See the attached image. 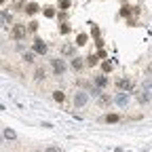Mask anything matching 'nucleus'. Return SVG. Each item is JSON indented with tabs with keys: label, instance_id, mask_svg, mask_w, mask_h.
Returning a JSON list of instances; mask_svg holds the SVG:
<instances>
[{
	"label": "nucleus",
	"instance_id": "f8f14e48",
	"mask_svg": "<svg viewBox=\"0 0 152 152\" xmlns=\"http://www.w3.org/2000/svg\"><path fill=\"white\" fill-rule=\"evenodd\" d=\"M53 99H55V102H59V104H61V102L66 99V95H64V91H53Z\"/></svg>",
	"mask_w": 152,
	"mask_h": 152
},
{
	"label": "nucleus",
	"instance_id": "0eeeda50",
	"mask_svg": "<svg viewBox=\"0 0 152 152\" xmlns=\"http://www.w3.org/2000/svg\"><path fill=\"white\" fill-rule=\"evenodd\" d=\"M114 102H116L121 108H125L127 104H129V95H127V91H123V93H118L116 95V99H114Z\"/></svg>",
	"mask_w": 152,
	"mask_h": 152
},
{
	"label": "nucleus",
	"instance_id": "a211bd4d",
	"mask_svg": "<svg viewBox=\"0 0 152 152\" xmlns=\"http://www.w3.org/2000/svg\"><path fill=\"white\" fill-rule=\"evenodd\" d=\"M110 102H112L110 95H99V106H108Z\"/></svg>",
	"mask_w": 152,
	"mask_h": 152
},
{
	"label": "nucleus",
	"instance_id": "412c9836",
	"mask_svg": "<svg viewBox=\"0 0 152 152\" xmlns=\"http://www.w3.org/2000/svg\"><path fill=\"white\" fill-rule=\"evenodd\" d=\"M28 30H30V32H36V30H38V23H36V21H30V23H28Z\"/></svg>",
	"mask_w": 152,
	"mask_h": 152
},
{
	"label": "nucleus",
	"instance_id": "aec40b11",
	"mask_svg": "<svg viewBox=\"0 0 152 152\" xmlns=\"http://www.w3.org/2000/svg\"><path fill=\"white\" fill-rule=\"evenodd\" d=\"M34 55H36L34 51H32V53H26V55H23V59H26L28 64H32V61H34Z\"/></svg>",
	"mask_w": 152,
	"mask_h": 152
},
{
	"label": "nucleus",
	"instance_id": "7ed1b4c3",
	"mask_svg": "<svg viewBox=\"0 0 152 152\" xmlns=\"http://www.w3.org/2000/svg\"><path fill=\"white\" fill-rule=\"evenodd\" d=\"M32 51H34L36 55H47V53H49V47H47V42L40 40V38H36L34 45H32Z\"/></svg>",
	"mask_w": 152,
	"mask_h": 152
},
{
	"label": "nucleus",
	"instance_id": "5701e85b",
	"mask_svg": "<svg viewBox=\"0 0 152 152\" xmlns=\"http://www.w3.org/2000/svg\"><path fill=\"white\" fill-rule=\"evenodd\" d=\"M70 32V28H68V23H61V34H68Z\"/></svg>",
	"mask_w": 152,
	"mask_h": 152
},
{
	"label": "nucleus",
	"instance_id": "4be33fe9",
	"mask_svg": "<svg viewBox=\"0 0 152 152\" xmlns=\"http://www.w3.org/2000/svg\"><path fill=\"white\" fill-rule=\"evenodd\" d=\"M102 68H104V72H110V70H112V64H108V61H104V64H102Z\"/></svg>",
	"mask_w": 152,
	"mask_h": 152
},
{
	"label": "nucleus",
	"instance_id": "423d86ee",
	"mask_svg": "<svg viewBox=\"0 0 152 152\" xmlns=\"http://www.w3.org/2000/svg\"><path fill=\"white\" fill-rule=\"evenodd\" d=\"M114 85H116L118 91H131V89H133V83H131L129 78H118Z\"/></svg>",
	"mask_w": 152,
	"mask_h": 152
},
{
	"label": "nucleus",
	"instance_id": "f3484780",
	"mask_svg": "<svg viewBox=\"0 0 152 152\" xmlns=\"http://www.w3.org/2000/svg\"><path fill=\"white\" fill-rule=\"evenodd\" d=\"M4 137H7V140H17V133H15L13 129H4Z\"/></svg>",
	"mask_w": 152,
	"mask_h": 152
},
{
	"label": "nucleus",
	"instance_id": "6e6552de",
	"mask_svg": "<svg viewBox=\"0 0 152 152\" xmlns=\"http://www.w3.org/2000/svg\"><path fill=\"white\" fill-rule=\"evenodd\" d=\"M95 87L106 89V87H108V76H106V74H102V76H95Z\"/></svg>",
	"mask_w": 152,
	"mask_h": 152
},
{
	"label": "nucleus",
	"instance_id": "ddd939ff",
	"mask_svg": "<svg viewBox=\"0 0 152 152\" xmlns=\"http://www.w3.org/2000/svg\"><path fill=\"white\" fill-rule=\"evenodd\" d=\"M87 40H89V36H87V34H78V38H76V45L83 47V45H87Z\"/></svg>",
	"mask_w": 152,
	"mask_h": 152
},
{
	"label": "nucleus",
	"instance_id": "393cba45",
	"mask_svg": "<svg viewBox=\"0 0 152 152\" xmlns=\"http://www.w3.org/2000/svg\"><path fill=\"white\" fill-rule=\"evenodd\" d=\"M59 7H61V9H64V11H66V9H68V7H70V2H68V0H64V2H61V4H59Z\"/></svg>",
	"mask_w": 152,
	"mask_h": 152
},
{
	"label": "nucleus",
	"instance_id": "9d476101",
	"mask_svg": "<svg viewBox=\"0 0 152 152\" xmlns=\"http://www.w3.org/2000/svg\"><path fill=\"white\" fill-rule=\"evenodd\" d=\"M85 59H87V66H89V68H93V66H97L99 57H97V55H89V57H85Z\"/></svg>",
	"mask_w": 152,
	"mask_h": 152
},
{
	"label": "nucleus",
	"instance_id": "20e7f679",
	"mask_svg": "<svg viewBox=\"0 0 152 152\" xmlns=\"http://www.w3.org/2000/svg\"><path fill=\"white\" fill-rule=\"evenodd\" d=\"M85 66H87V59H83V57H72V61H70V68L76 72H80Z\"/></svg>",
	"mask_w": 152,
	"mask_h": 152
},
{
	"label": "nucleus",
	"instance_id": "6ab92c4d",
	"mask_svg": "<svg viewBox=\"0 0 152 152\" xmlns=\"http://www.w3.org/2000/svg\"><path fill=\"white\" fill-rule=\"evenodd\" d=\"M30 15H34V13H38V4L36 2H32V4H28V9H26Z\"/></svg>",
	"mask_w": 152,
	"mask_h": 152
},
{
	"label": "nucleus",
	"instance_id": "9b49d317",
	"mask_svg": "<svg viewBox=\"0 0 152 152\" xmlns=\"http://www.w3.org/2000/svg\"><path fill=\"white\" fill-rule=\"evenodd\" d=\"M104 121L114 125V123H118V121H121V114H106V118H104Z\"/></svg>",
	"mask_w": 152,
	"mask_h": 152
},
{
	"label": "nucleus",
	"instance_id": "a878e982",
	"mask_svg": "<svg viewBox=\"0 0 152 152\" xmlns=\"http://www.w3.org/2000/svg\"><path fill=\"white\" fill-rule=\"evenodd\" d=\"M45 152H59V148H55V146H51V148H47Z\"/></svg>",
	"mask_w": 152,
	"mask_h": 152
},
{
	"label": "nucleus",
	"instance_id": "b1692460",
	"mask_svg": "<svg viewBox=\"0 0 152 152\" xmlns=\"http://www.w3.org/2000/svg\"><path fill=\"white\" fill-rule=\"evenodd\" d=\"M91 32H93V36H95V38H99V30H97V28H95V26L91 28Z\"/></svg>",
	"mask_w": 152,
	"mask_h": 152
},
{
	"label": "nucleus",
	"instance_id": "4468645a",
	"mask_svg": "<svg viewBox=\"0 0 152 152\" xmlns=\"http://www.w3.org/2000/svg\"><path fill=\"white\" fill-rule=\"evenodd\" d=\"M61 53H64V55H72V57H74V47H72V45H64V47H61Z\"/></svg>",
	"mask_w": 152,
	"mask_h": 152
},
{
	"label": "nucleus",
	"instance_id": "2eb2a0df",
	"mask_svg": "<svg viewBox=\"0 0 152 152\" xmlns=\"http://www.w3.org/2000/svg\"><path fill=\"white\" fill-rule=\"evenodd\" d=\"M34 78H36V80H45V70H42V68H36Z\"/></svg>",
	"mask_w": 152,
	"mask_h": 152
},
{
	"label": "nucleus",
	"instance_id": "f03ea898",
	"mask_svg": "<svg viewBox=\"0 0 152 152\" xmlns=\"http://www.w3.org/2000/svg\"><path fill=\"white\" fill-rule=\"evenodd\" d=\"M89 104V91H76L74 93V106L76 108H83Z\"/></svg>",
	"mask_w": 152,
	"mask_h": 152
},
{
	"label": "nucleus",
	"instance_id": "f257e3e1",
	"mask_svg": "<svg viewBox=\"0 0 152 152\" xmlns=\"http://www.w3.org/2000/svg\"><path fill=\"white\" fill-rule=\"evenodd\" d=\"M51 70H53L55 76H64L66 70H68V66H66L64 59H51Z\"/></svg>",
	"mask_w": 152,
	"mask_h": 152
},
{
	"label": "nucleus",
	"instance_id": "dca6fc26",
	"mask_svg": "<svg viewBox=\"0 0 152 152\" xmlns=\"http://www.w3.org/2000/svg\"><path fill=\"white\" fill-rule=\"evenodd\" d=\"M42 13H45V17H49V19H53V17H55V9H53V7H45V11H42Z\"/></svg>",
	"mask_w": 152,
	"mask_h": 152
},
{
	"label": "nucleus",
	"instance_id": "1a4fd4ad",
	"mask_svg": "<svg viewBox=\"0 0 152 152\" xmlns=\"http://www.w3.org/2000/svg\"><path fill=\"white\" fill-rule=\"evenodd\" d=\"M137 102H140V104H148V102H150V93H146V91L137 93Z\"/></svg>",
	"mask_w": 152,
	"mask_h": 152
},
{
	"label": "nucleus",
	"instance_id": "39448f33",
	"mask_svg": "<svg viewBox=\"0 0 152 152\" xmlns=\"http://www.w3.org/2000/svg\"><path fill=\"white\" fill-rule=\"evenodd\" d=\"M26 28L23 26H13V30H11V36L15 38V40H23V36H26Z\"/></svg>",
	"mask_w": 152,
	"mask_h": 152
}]
</instances>
